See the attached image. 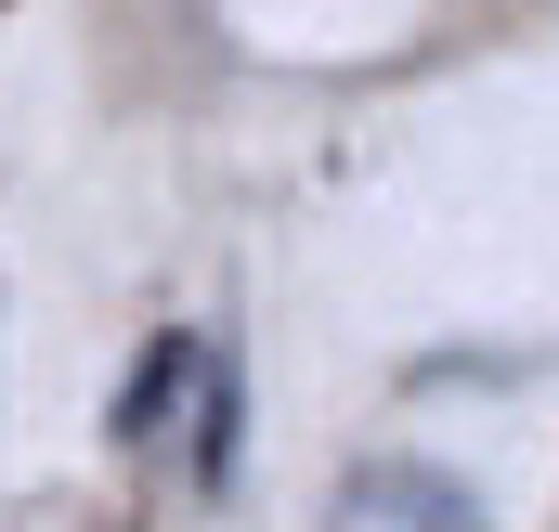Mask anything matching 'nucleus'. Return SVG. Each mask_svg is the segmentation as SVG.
I'll return each mask as SVG.
<instances>
[{"instance_id":"obj_1","label":"nucleus","mask_w":559,"mask_h":532,"mask_svg":"<svg viewBox=\"0 0 559 532\" xmlns=\"http://www.w3.org/2000/svg\"><path fill=\"white\" fill-rule=\"evenodd\" d=\"M182 377H209V351H195V338H156V351L131 364V390H118V442H156L169 402H182Z\"/></svg>"}]
</instances>
